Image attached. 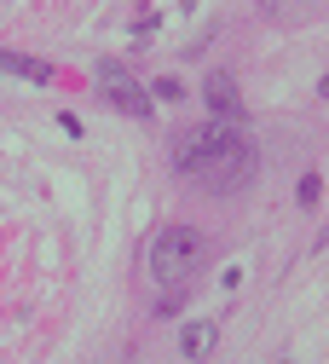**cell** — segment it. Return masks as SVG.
<instances>
[{
    "label": "cell",
    "mask_w": 329,
    "mask_h": 364,
    "mask_svg": "<svg viewBox=\"0 0 329 364\" xmlns=\"http://www.w3.org/2000/svg\"><path fill=\"white\" fill-rule=\"evenodd\" d=\"M203 260H208V237L197 232V225H168V232H156V243H151V278L179 289L185 278H197Z\"/></svg>",
    "instance_id": "6da1fadb"
},
{
    "label": "cell",
    "mask_w": 329,
    "mask_h": 364,
    "mask_svg": "<svg viewBox=\"0 0 329 364\" xmlns=\"http://www.w3.org/2000/svg\"><path fill=\"white\" fill-rule=\"evenodd\" d=\"M203 99H208V110H214L220 122H243V93H237V81H231L225 70H214V75H208Z\"/></svg>",
    "instance_id": "5b68a950"
},
{
    "label": "cell",
    "mask_w": 329,
    "mask_h": 364,
    "mask_svg": "<svg viewBox=\"0 0 329 364\" xmlns=\"http://www.w3.org/2000/svg\"><path fill=\"white\" fill-rule=\"evenodd\" d=\"M225 127H237V122H203V127H185L179 139H173V168L179 173H197L208 162V151L225 139Z\"/></svg>",
    "instance_id": "3957f363"
},
{
    "label": "cell",
    "mask_w": 329,
    "mask_h": 364,
    "mask_svg": "<svg viewBox=\"0 0 329 364\" xmlns=\"http://www.w3.org/2000/svg\"><path fill=\"white\" fill-rule=\"evenodd\" d=\"M318 191H323V179H318V173H306V179H301V191H295V197H301V203L312 208V203H318Z\"/></svg>",
    "instance_id": "9c48e42d"
},
{
    "label": "cell",
    "mask_w": 329,
    "mask_h": 364,
    "mask_svg": "<svg viewBox=\"0 0 329 364\" xmlns=\"http://www.w3.org/2000/svg\"><path fill=\"white\" fill-rule=\"evenodd\" d=\"M0 75H18V81L46 87V81H53V64H46V58H29V53H12V47H0Z\"/></svg>",
    "instance_id": "8992f818"
},
{
    "label": "cell",
    "mask_w": 329,
    "mask_h": 364,
    "mask_svg": "<svg viewBox=\"0 0 329 364\" xmlns=\"http://www.w3.org/2000/svg\"><path fill=\"white\" fill-rule=\"evenodd\" d=\"M214 341H220V324H214V318H197V324L179 330V353H185V358H208Z\"/></svg>",
    "instance_id": "52a82bcc"
},
{
    "label": "cell",
    "mask_w": 329,
    "mask_h": 364,
    "mask_svg": "<svg viewBox=\"0 0 329 364\" xmlns=\"http://www.w3.org/2000/svg\"><path fill=\"white\" fill-rule=\"evenodd\" d=\"M99 81L110 87V105H116V110H127V116H151V93H145V87H139L116 58H99Z\"/></svg>",
    "instance_id": "277c9868"
},
{
    "label": "cell",
    "mask_w": 329,
    "mask_h": 364,
    "mask_svg": "<svg viewBox=\"0 0 329 364\" xmlns=\"http://www.w3.org/2000/svg\"><path fill=\"white\" fill-rule=\"evenodd\" d=\"M145 93H151V105H156V99H162V105H173V99H185V87H179L173 75H162L156 87H145Z\"/></svg>",
    "instance_id": "ba28073f"
},
{
    "label": "cell",
    "mask_w": 329,
    "mask_h": 364,
    "mask_svg": "<svg viewBox=\"0 0 329 364\" xmlns=\"http://www.w3.org/2000/svg\"><path fill=\"white\" fill-rule=\"evenodd\" d=\"M254 173V145L243 139L237 127H225V139L208 151V162L197 168V179H208V191H237L243 179Z\"/></svg>",
    "instance_id": "7a4b0ae2"
}]
</instances>
